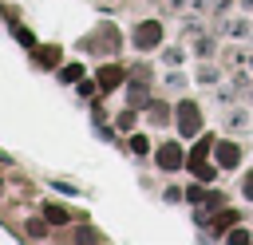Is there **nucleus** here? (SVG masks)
I'll list each match as a JSON object with an SVG mask.
<instances>
[{"mask_svg": "<svg viewBox=\"0 0 253 245\" xmlns=\"http://www.w3.org/2000/svg\"><path fill=\"white\" fill-rule=\"evenodd\" d=\"M178 122H182V134H198V126H202L198 107H194V103H182V107H178Z\"/></svg>", "mask_w": 253, "mask_h": 245, "instance_id": "nucleus-1", "label": "nucleus"}, {"mask_svg": "<svg viewBox=\"0 0 253 245\" xmlns=\"http://www.w3.org/2000/svg\"><path fill=\"white\" fill-rule=\"evenodd\" d=\"M158 36H162V28H158V24H138L134 43H138V47H154V43H158Z\"/></svg>", "mask_w": 253, "mask_h": 245, "instance_id": "nucleus-2", "label": "nucleus"}, {"mask_svg": "<svg viewBox=\"0 0 253 245\" xmlns=\"http://www.w3.org/2000/svg\"><path fill=\"white\" fill-rule=\"evenodd\" d=\"M217 162H221V166H237V146L217 142Z\"/></svg>", "mask_w": 253, "mask_h": 245, "instance_id": "nucleus-3", "label": "nucleus"}, {"mask_svg": "<svg viewBox=\"0 0 253 245\" xmlns=\"http://www.w3.org/2000/svg\"><path fill=\"white\" fill-rule=\"evenodd\" d=\"M119 79H123V71H119V67H115V63H107V67H103V71H99V83H103V87H115V83H119Z\"/></svg>", "mask_w": 253, "mask_h": 245, "instance_id": "nucleus-4", "label": "nucleus"}, {"mask_svg": "<svg viewBox=\"0 0 253 245\" xmlns=\"http://www.w3.org/2000/svg\"><path fill=\"white\" fill-rule=\"evenodd\" d=\"M158 158H162V166H166V170H174L182 154H178V146H162V150H158Z\"/></svg>", "mask_w": 253, "mask_h": 245, "instance_id": "nucleus-5", "label": "nucleus"}, {"mask_svg": "<svg viewBox=\"0 0 253 245\" xmlns=\"http://www.w3.org/2000/svg\"><path fill=\"white\" fill-rule=\"evenodd\" d=\"M47 217H51V221H67V213H63L59 205H47Z\"/></svg>", "mask_w": 253, "mask_h": 245, "instance_id": "nucleus-6", "label": "nucleus"}, {"mask_svg": "<svg viewBox=\"0 0 253 245\" xmlns=\"http://www.w3.org/2000/svg\"><path fill=\"white\" fill-rule=\"evenodd\" d=\"M245 194H249V198H253V174H249V178H245Z\"/></svg>", "mask_w": 253, "mask_h": 245, "instance_id": "nucleus-7", "label": "nucleus"}]
</instances>
